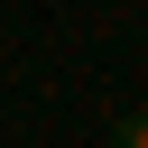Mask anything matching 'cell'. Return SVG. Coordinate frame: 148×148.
<instances>
[{
  "instance_id": "6da1fadb",
  "label": "cell",
  "mask_w": 148,
  "mask_h": 148,
  "mask_svg": "<svg viewBox=\"0 0 148 148\" xmlns=\"http://www.w3.org/2000/svg\"><path fill=\"white\" fill-rule=\"evenodd\" d=\"M111 148H148V111H130V120L111 130Z\"/></svg>"
}]
</instances>
